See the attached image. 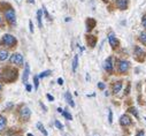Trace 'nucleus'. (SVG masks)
I'll use <instances>...</instances> for the list:
<instances>
[{"label": "nucleus", "mask_w": 146, "mask_h": 136, "mask_svg": "<svg viewBox=\"0 0 146 136\" xmlns=\"http://www.w3.org/2000/svg\"><path fill=\"white\" fill-rule=\"evenodd\" d=\"M1 22H3V19H1V16H0V24H1Z\"/></svg>", "instance_id": "40"}, {"label": "nucleus", "mask_w": 146, "mask_h": 136, "mask_svg": "<svg viewBox=\"0 0 146 136\" xmlns=\"http://www.w3.org/2000/svg\"><path fill=\"white\" fill-rule=\"evenodd\" d=\"M135 54H136V55H139V54H144V52H143L141 47H139V46H136V47H135Z\"/></svg>", "instance_id": "25"}, {"label": "nucleus", "mask_w": 146, "mask_h": 136, "mask_svg": "<svg viewBox=\"0 0 146 136\" xmlns=\"http://www.w3.org/2000/svg\"><path fill=\"white\" fill-rule=\"evenodd\" d=\"M64 97H66V100H67V103L71 106V107H75V103H74V99H72V97H71V95H70V92H66V95H64Z\"/></svg>", "instance_id": "14"}, {"label": "nucleus", "mask_w": 146, "mask_h": 136, "mask_svg": "<svg viewBox=\"0 0 146 136\" xmlns=\"http://www.w3.org/2000/svg\"><path fill=\"white\" fill-rule=\"evenodd\" d=\"M96 42H97V39H96L94 36H88V43L91 47H93L96 45Z\"/></svg>", "instance_id": "18"}, {"label": "nucleus", "mask_w": 146, "mask_h": 136, "mask_svg": "<svg viewBox=\"0 0 146 136\" xmlns=\"http://www.w3.org/2000/svg\"><path fill=\"white\" fill-rule=\"evenodd\" d=\"M58 84H60V85H62L63 84V80L60 77V79H58Z\"/></svg>", "instance_id": "35"}, {"label": "nucleus", "mask_w": 146, "mask_h": 136, "mask_svg": "<svg viewBox=\"0 0 146 136\" xmlns=\"http://www.w3.org/2000/svg\"><path fill=\"white\" fill-rule=\"evenodd\" d=\"M136 136H145V133H144V131L141 130V131H139V133H138V134H137Z\"/></svg>", "instance_id": "36"}, {"label": "nucleus", "mask_w": 146, "mask_h": 136, "mask_svg": "<svg viewBox=\"0 0 146 136\" xmlns=\"http://www.w3.org/2000/svg\"><path fill=\"white\" fill-rule=\"evenodd\" d=\"M19 115H20V119L22 121H28L30 119V115H31V111L28 106L25 105H22L20 111H19Z\"/></svg>", "instance_id": "3"}, {"label": "nucleus", "mask_w": 146, "mask_h": 136, "mask_svg": "<svg viewBox=\"0 0 146 136\" xmlns=\"http://www.w3.org/2000/svg\"><path fill=\"white\" fill-rule=\"evenodd\" d=\"M42 11L39 9L38 12H37V21H38V25H39V28H43V22H42Z\"/></svg>", "instance_id": "19"}, {"label": "nucleus", "mask_w": 146, "mask_h": 136, "mask_svg": "<svg viewBox=\"0 0 146 136\" xmlns=\"http://www.w3.org/2000/svg\"><path fill=\"white\" fill-rule=\"evenodd\" d=\"M108 122H109V123L113 122V113H112L111 110H109V112H108Z\"/></svg>", "instance_id": "27"}, {"label": "nucleus", "mask_w": 146, "mask_h": 136, "mask_svg": "<svg viewBox=\"0 0 146 136\" xmlns=\"http://www.w3.org/2000/svg\"><path fill=\"white\" fill-rule=\"evenodd\" d=\"M62 114H63V117H64L67 120H72V117H71V114H70V113H69L67 110H64Z\"/></svg>", "instance_id": "24"}, {"label": "nucleus", "mask_w": 146, "mask_h": 136, "mask_svg": "<svg viewBox=\"0 0 146 136\" xmlns=\"http://www.w3.org/2000/svg\"><path fill=\"white\" fill-rule=\"evenodd\" d=\"M46 97H47V99H48L50 101H53V100H54V97L51 96V95H46Z\"/></svg>", "instance_id": "33"}, {"label": "nucleus", "mask_w": 146, "mask_h": 136, "mask_svg": "<svg viewBox=\"0 0 146 136\" xmlns=\"http://www.w3.org/2000/svg\"><path fill=\"white\" fill-rule=\"evenodd\" d=\"M1 77L6 82H9V83L14 82L17 79V69H15V68H11V67L5 68L3 74H1Z\"/></svg>", "instance_id": "1"}, {"label": "nucleus", "mask_w": 146, "mask_h": 136, "mask_svg": "<svg viewBox=\"0 0 146 136\" xmlns=\"http://www.w3.org/2000/svg\"><path fill=\"white\" fill-rule=\"evenodd\" d=\"M58 112H59V113H63V110H62L61 107H59V109H58Z\"/></svg>", "instance_id": "38"}, {"label": "nucleus", "mask_w": 146, "mask_h": 136, "mask_svg": "<svg viewBox=\"0 0 146 136\" xmlns=\"http://www.w3.org/2000/svg\"><path fill=\"white\" fill-rule=\"evenodd\" d=\"M98 88H99L100 90H104V89L106 88V85H105V83H102V82H99V83H98Z\"/></svg>", "instance_id": "30"}, {"label": "nucleus", "mask_w": 146, "mask_h": 136, "mask_svg": "<svg viewBox=\"0 0 146 136\" xmlns=\"http://www.w3.org/2000/svg\"><path fill=\"white\" fill-rule=\"evenodd\" d=\"M43 12H44L45 16L47 17V20H51V17H50V15H48V13H47V11H46V8H45V7H43Z\"/></svg>", "instance_id": "31"}, {"label": "nucleus", "mask_w": 146, "mask_h": 136, "mask_svg": "<svg viewBox=\"0 0 146 136\" xmlns=\"http://www.w3.org/2000/svg\"><path fill=\"white\" fill-rule=\"evenodd\" d=\"M39 104H40V106L43 107V110H44V112H46V111H47V109H46V106H45V105H44V104L42 103V101H40V103H39Z\"/></svg>", "instance_id": "34"}, {"label": "nucleus", "mask_w": 146, "mask_h": 136, "mask_svg": "<svg viewBox=\"0 0 146 136\" xmlns=\"http://www.w3.org/2000/svg\"><path fill=\"white\" fill-rule=\"evenodd\" d=\"M77 66H78V55L76 54L75 57H74V60H72V72H76V69H77Z\"/></svg>", "instance_id": "17"}, {"label": "nucleus", "mask_w": 146, "mask_h": 136, "mask_svg": "<svg viewBox=\"0 0 146 136\" xmlns=\"http://www.w3.org/2000/svg\"><path fill=\"white\" fill-rule=\"evenodd\" d=\"M129 111H130V113H132L136 118H138V112H137V110H136L135 107H130V109H129Z\"/></svg>", "instance_id": "26"}, {"label": "nucleus", "mask_w": 146, "mask_h": 136, "mask_svg": "<svg viewBox=\"0 0 146 136\" xmlns=\"http://www.w3.org/2000/svg\"><path fill=\"white\" fill-rule=\"evenodd\" d=\"M141 24H143V27L146 29V14L143 16V19H141Z\"/></svg>", "instance_id": "29"}, {"label": "nucleus", "mask_w": 146, "mask_h": 136, "mask_svg": "<svg viewBox=\"0 0 146 136\" xmlns=\"http://www.w3.org/2000/svg\"><path fill=\"white\" fill-rule=\"evenodd\" d=\"M29 74H30V66H29L28 63H25V66H24V73H23V77H22V81H23L24 84L28 83Z\"/></svg>", "instance_id": "10"}, {"label": "nucleus", "mask_w": 146, "mask_h": 136, "mask_svg": "<svg viewBox=\"0 0 146 136\" xmlns=\"http://www.w3.org/2000/svg\"><path fill=\"white\" fill-rule=\"evenodd\" d=\"M108 42H109V44H111V46L113 47V49H116L117 46H119V44H120V42H119V39L115 37V35L113 32H111L108 35Z\"/></svg>", "instance_id": "7"}, {"label": "nucleus", "mask_w": 146, "mask_h": 136, "mask_svg": "<svg viewBox=\"0 0 146 136\" xmlns=\"http://www.w3.org/2000/svg\"><path fill=\"white\" fill-rule=\"evenodd\" d=\"M9 62L16 66H23V55L21 53H13L9 57Z\"/></svg>", "instance_id": "5"}, {"label": "nucleus", "mask_w": 146, "mask_h": 136, "mask_svg": "<svg viewBox=\"0 0 146 136\" xmlns=\"http://www.w3.org/2000/svg\"><path fill=\"white\" fill-rule=\"evenodd\" d=\"M5 19H6V21H7V22H9L12 25H14V24L16 23V15H15V11H14L12 7H9V8L5 12Z\"/></svg>", "instance_id": "4"}, {"label": "nucleus", "mask_w": 146, "mask_h": 136, "mask_svg": "<svg viewBox=\"0 0 146 136\" xmlns=\"http://www.w3.org/2000/svg\"><path fill=\"white\" fill-rule=\"evenodd\" d=\"M121 89H122V82H120V81L115 82L114 85H113V92H114L115 95H117V93L121 91Z\"/></svg>", "instance_id": "16"}, {"label": "nucleus", "mask_w": 146, "mask_h": 136, "mask_svg": "<svg viewBox=\"0 0 146 136\" xmlns=\"http://www.w3.org/2000/svg\"><path fill=\"white\" fill-rule=\"evenodd\" d=\"M51 71H44V72H42L38 76H39V79H44V77H46V76H48V75H51Z\"/></svg>", "instance_id": "22"}, {"label": "nucleus", "mask_w": 146, "mask_h": 136, "mask_svg": "<svg viewBox=\"0 0 146 136\" xmlns=\"http://www.w3.org/2000/svg\"><path fill=\"white\" fill-rule=\"evenodd\" d=\"M33 83H35V89L37 90L39 85V76H33Z\"/></svg>", "instance_id": "23"}, {"label": "nucleus", "mask_w": 146, "mask_h": 136, "mask_svg": "<svg viewBox=\"0 0 146 136\" xmlns=\"http://www.w3.org/2000/svg\"><path fill=\"white\" fill-rule=\"evenodd\" d=\"M9 58V52L7 50H4V49H0V61H6L7 59Z\"/></svg>", "instance_id": "12"}, {"label": "nucleus", "mask_w": 146, "mask_h": 136, "mask_svg": "<svg viewBox=\"0 0 146 136\" xmlns=\"http://www.w3.org/2000/svg\"><path fill=\"white\" fill-rule=\"evenodd\" d=\"M139 39H140V42H141L144 45H146V31L140 32V35H139Z\"/></svg>", "instance_id": "20"}, {"label": "nucleus", "mask_w": 146, "mask_h": 136, "mask_svg": "<svg viewBox=\"0 0 146 136\" xmlns=\"http://www.w3.org/2000/svg\"><path fill=\"white\" fill-rule=\"evenodd\" d=\"M29 4H35V0H28Z\"/></svg>", "instance_id": "39"}, {"label": "nucleus", "mask_w": 146, "mask_h": 136, "mask_svg": "<svg viewBox=\"0 0 146 136\" xmlns=\"http://www.w3.org/2000/svg\"><path fill=\"white\" fill-rule=\"evenodd\" d=\"M31 89H32V87L30 84H27V91H31Z\"/></svg>", "instance_id": "37"}, {"label": "nucleus", "mask_w": 146, "mask_h": 136, "mask_svg": "<svg viewBox=\"0 0 146 136\" xmlns=\"http://www.w3.org/2000/svg\"><path fill=\"white\" fill-rule=\"evenodd\" d=\"M105 1H107V0H105Z\"/></svg>", "instance_id": "43"}, {"label": "nucleus", "mask_w": 146, "mask_h": 136, "mask_svg": "<svg viewBox=\"0 0 146 136\" xmlns=\"http://www.w3.org/2000/svg\"><path fill=\"white\" fill-rule=\"evenodd\" d=\"M128 5H129V0H116V6L121 11L127 9L128 8Z\"/></svg>", "instance_id": "9"}, {"label": "nucleus", "mask_w": 146, "mask_h": 136, "mask_svg": "<svg viewBox=\"0 0 146 136\" xmlns=\"http://www.w3.org/2000/svg\"><path fill=\"white\" fill-rule=\"evenodd\" d=\"M29 27H30V32L32 33V32H33V24H32V21H29Z\"/></svg>", "instance_id": "32"}, {"label": "nucleus", "mask_w": 146, "mask_h": 136, "mask_svg": "<svg viewBox=\"0 0 146 136\" xmlns=\"http://www.w3.org/2000/svg\"><path fill=\"white\" fill-rule=\"evenodd\" d=\"M3 89V87H1V84H0V90H1Z\"/></svg>", "instance_id": "42"}, {"label": "nucleus", "mask_w": 146, "mask_h": 136, "mask_svg": "<svg viewBox=\"0 0 146 136\" xmlns=\"http://www.w3.org/2000/svg\"><path fill=\"white\" fill-rule=\"evenodd\" d=\"M94 25H96V21H94L93 19L89 17V19L86 20V29H88V31H91V30L94 28Z\"/></svg>", "instance_id": "15"}, {"label": "nucleus", "mask_w": 146, "mask_h": 136, "mask_svg": "<svg viewBox=\"0 0 146 136\" xmlns=\"http://www.w3.org/2000/svg\"><path fill=\"white\" fill-rule=\"evenodd\" d=\"M54 123H55V127H56L58 129H60V130H61V129L63 128V126H62V123H61V122H60L59 120H55V122H54Z\"/></svg>", "instance_id": "28"}, {"label": "nucleus", "mask_w": 146, "mask_h": 136, "mask_svg": "<svg viewBox=\"0 0 146 136\" xmlns=\"http://www.w3.org/2000/svg\"><path fill=\"white\" fill-rule=\"evenodd\" d=\"M37 128H38V129H39V130H40V131H42V133L44 134V136H47V135H48V134H47V131L45 130L44 126H43V125H42L40 122H38V123H37Z\"/></svg>", "instance_id": "21"}, {"label": "nucleus", "mask_w": 146, "mask_h": 136, "mask_svg": "<svg viewBox=\"0 0 146 136\" xmlns=\"http://www.w3.org/2000/svg\"><path fill=\"white\" fill-rule=\"evenodd\" d=\"M129 67H130V63H129V61H127V60H120L119 61V72L120 73H127L128 72V69H129Z\"/></svg>", "instance_id": "6"}, {"label": "nucleus", "mask_w": 146, "mask_h": 136, "mask_svg": "<svg viewBox=\"0 0 146 136\" xmlns=\"http://www.w3.org/2000/svg\"><path fill=\"white\" fill-rule=\"evenodd\" d=\"M0 44L4 46H7V47H14L17 44V39L13 35H11V33H6V35L3 36Z\"/></svg>", "instance_id": "2"}, {"label": "nucleus", "mask_w": 146, "mask_h": 136, "mask_svg": "<svg viewBox=\"0 0 146 136\" xmlns=\"http://www.w3.org/2000/svg\"><path fill=\"white\" fill-rule=\"evenodd\" d=\"M131 123V119L129 115L127 114H123L121 118H120V125L121 126H129Z\"/></svg>", "instance_id": "11"}, {"label": "nucleus", "mask_w": 146, "mask_h": 136, "mask_svg": "<svg viewBox=\"0 0 146 136\" xmlns=\"http://www.w3.org/2000/svg\"><path fill=\"white\" fill-rule=\"evenodd\" d=\"M6 126H7V120H6V118H5L4 115L0 114V133H3V131L5 130Z\"/></svg>", "instance_id": "13"}, {"label": "nucleus", "mask_w": 146, "mask_h": 136, "mask_svg": "<svg viewBox=\"0 0 146 136\" xmlns=\"http://www.w3.org/2000/svg\"><path fill=\"white\" fill-rule=\"evenodd\" d=\"M104 67H105L106 72H108V73H112V72H113V58H112V57H108V58L106 59Z\"/></svg>", "instance_id": "8"}, {"label": "nucleus", "mask_w": 146, "mask_h": 136, "mask_svg": "<svg viewBox=\"0 0 146 136\" xmlns=\"http://www.w3.org/2000/svg\"><path fill=\"white\" fill-rule=\"evenodd\" d=\"M27 136H33V135H32V134H30V133H29V134H28V135H27Z\"/></svg>", "instance_id": "41"}]
</instances>
